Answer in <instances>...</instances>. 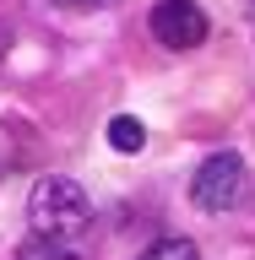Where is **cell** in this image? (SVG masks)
<instances>
[{"mask_svg": "<svg viewBox=\"0 0 255 260\" xmlns=\"http://www.w3.org/2000/svg\"><path fill=\"white\" fill-rule=\"evenodd\" d=\"M136 260H201V249L190 239H158V244H147Z\"/></svg>", "mask_w": 255, "mask_h": 260, "instance_id": "cell-6", "label": "cell"}, {"mask_svg": "<svg viewBox=\"0 0 255 260\" xmlns=\"http://www.w3.org/2000/svg\"><path fill=\"white\" fill-rule=\"evenodd\" d=\"M76 6H114V0H76Z\"/></svg>", "mask_w": 255, "mask_h": 260, "instance_id": "cell-7", "label": "cell"}, {"mask_svg": "<svg viewBox=\"0 0 255 260\" xmlns=\"http://www.w3.org/2000/svg\"><path fill=\"white\" fill-rule=\"evenodd\" d=\"M27 217H33V233H44V239H76L93 222V201L76 179L44 174L27 195Z\"/></svg>", "mask_w": 255, "mask_h": 260, "instance_id": "cell-1", "label": "cell"}, {"mask_svg": "<svg viewBox=\"0 0 255 260\" xmlns=\"http://www.w3.org/2000/svg\"><path fill=\"white\" fill-rule=\"evenodd\" d=\"M152 38L163 49H195L207 44V11L195 6V0H158L152 6Z\"/></svg>", "mask_w": 255, "mask_h": 260, "instance_id": "cell-3", "label": "cell"}, {"mask_svg": "<svg viewBox=\"0 0 255 260\" xmlns=\"http://www.w3.org/2000/svg\"><path fill=\"white\" fill-rule=\"evenodd\" d=\"M16 260H81V255H76L71 239H44V233H33V239L16 249Z\"/></svg>", "mask_w": 255, "mask_h": 260, "instance_id": "cell-5", "label": "cell"}, {"mask_svg": "<svg viewBox=\"0 0 255 260\" xmlns=\"http://www.w3.org/2000/svg\"><path fill=\"white\" fill-rule=\"evenodd\" d=\"M250 195V168H244V157L239 152H212L201 168H195V179H190V201L201 211H234Z\"/></svg>", "mask_w": 255, "mask_h": 260, "instance_id": "cell-2", "label": "cell"}, {"mask_svg": "<svg viewBox=\"0 0 255 260\" xmlns=\"http://www.w3.org/2000/svg\"><path fill=\"white\" fill-rule=\"evenodd\" d=\"M109 146L114 152H141L147 146V125L136 119V114H114L109 119Z\"/></svg>", "mask_w": 255, "mask_h": 260, "instance_id": "cell-4", "label": "cell"}]
</instances>
